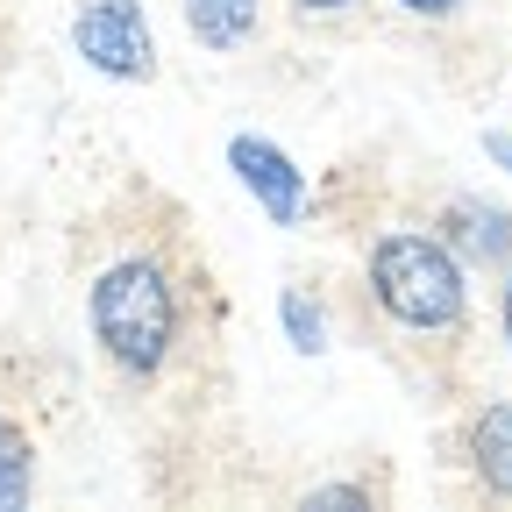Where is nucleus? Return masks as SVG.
<instances>
[{
    "label": "nucleus",
    "mask_w": 512,
    "mask_h": 512,
    "mask_svg": "<svg viewBox=\"0 0 512 512\" xmlns=\"http://www.w3.org/2000/svg\"><path fill=\"white\" fill-rule=\"evenodd\" d=\"M285 8H292L299 22H349L363 0H285Z\"/></svg>",
    "instance_id": "obj_12"
},
{
    "label": "nucleus",
    "mask_w": 512,
    "mask_h": 512,
    "mask_svg": "<svg viewBox=\"0 0 512 512\" xmlns=\"http://www.w3.org/2000/svg\"><path fill=\"white\" fill-rule=\"evenodd\" d=\"M178 22L200 50L228 57V50H249L264 36V0H178Z\"/></svg>",
    "instance_id": "obj_7"
},
{
    "label": "nucleus",
    "mask_w": 512,
    "mask_h": 512,
    "mask_svg": "<svg viewBox=\"0 0 512 512\" xmlns=\"http://www.w3.org/2000/svg\"><path fill=\"white\" fill-rule=\"evenodd\" d=\"M86 335L121 384H164L192 342V292L164 249H121L86 285Z\"/></svg>",
    "instance_id": "obj_1"
},
{
    "label": "nucleus",
    "mask_w": 512,
    "mask_h": 512,
    "mask_svg": "<svg viewBox=\"0 0 512 512\" xmlns=\"http://www.w3.org/2000/svg\"><path fill=\"white\" fill-rule=\"evenodd\" d=\"M498 349L512 356V264L498 271Z\"/></svg>",
    "instance_id": "obj_13"
},
{
    "label": "nucleus",
    "mask_w": 512,
    "mask_h": 512,
    "mask_svg": "<svg viewBox=\"0 0 512 512\" xmlns=\"http://www.w3.org/2000/svg\"><path fill=\"white\" fill-rule=\"evenodd\" d=\"M29 498H36V448L8 413H0V512H15Z\"/></svg>",
    "instance_id": "obj_9"
},
{
    "label": "nucleus",
    "mask_w": 512,
    "mask_h": 512,
    "mask_svg": "<svg viewBox=\"0 0 512 512\" xmlns=\"http://www.w3.org/2000/svg\"><path fill=\"white\" fill-rule=\"evenodd\" d=\"M72 50L86 57V72H100L114 86H150L157 79V29H150L143 0H79Z\"/></svg>",
    "instance_id": "obj_3"
},
{
    "label": "nucleus",
    "mask_w": 512,
    "mask_h": 512,
    "mask_svg": "<svg viewBox=\"0 0 512 512\" xmlns=\"http://www.w3.org/2000/svg\"><path fill=\"white\" fill-rule=\"evenodd\" d=\"M463 470L484 498L512 505V399H484L463 420Z\"/></svg>",
    "instance_id": "obj_6"
},
{
    "label": "nucleus",
    "mask_w": 512,
    "mask_h": 512,
    "mask_svg": "<svg viewBox=\"0 0 512 512\" xmlns=\"http://www.w3.org/2000/svg\"><path fill=\"white\" fill-rule=\"evenodd\" d=\"M392 15H406V22H427V29H441V22H456L470 0H384Z\"/></svg>",
    "instance_id": "obj_11"
},
{
    "label": "nucleus",
    "mask_w": 512,
    "mask_h": 512,
    "mask_svg": "<svg viewBox=\"0 0 512 512\" xmlns=\"http://www.w3.org/2000/svg\"><path fill=\"white\" fill-rule=\"evenodd\" d=\"M370 498H377V491H370V484H349V477H335V484H306V491H299L306 512H320V505H370Z\"/></svg>",
    "instance_id": "obj_10"
},
{
    "label": "nucleus",
    "mask_w": 512,
    "mask_h": 512,
    "mask_svg": "<svg viewBox=\"0 0 512 512\" xmlns=\"http://www.w3.org/2000/svg\"><path fill=\"white\" fill-rule=\"evenodd\" d=\"M484 157H491L498 171H512V128H484Z\"/></svg>",
    "instance_id": "obj_14"
},
{
    "label": "nucleus",
    "mask_w": 512,
    "mask_h": 512,
    "mask_svg": "<svg viewBox=\"0 0 512 512\" xmlns=\"http://www.w3.org/2000/svg\"><path fill=\"white\" fill-rule=\"evenodd\" d=\"M278 328H285L292 356H320V349H328V335H335V306H328V292L285 285V292H278Z\"/></svg>",
    "instance_id": "obj_8"
},
{
    "label": "nucleus",
    "mask_w": 512,
    "mask_h": 512,
    "mask_svg": "<svg viewBox=\"0 0 512 512\" xmlns=\"http://www.w3.org/2000/svg\"><path fill=\"white\" fill-rule=\"evenodd\" d=\"M477 271L448 249L441 228H377L356 256V285L370 299V313L384 328H399L413 342H456L470 335V313H477Z\"/></svg>",
    "instance_id": "obj_2"
},
{
    "label": "nucleus",
    "mask_w": 512,
    "mask_h": 512,
    "mask_svg": "<svg viewBox=\"0 0 512 512\" xmlns=\"http://www.w3.org/2000/svg\"><path fill=\"white\" fill-rule=\"evenodd\" d=\"M434 228L448 235V249H456L470 271H491L498 278L512 264V207L484 200V192H456V200H441Z\"/></svg>",
    "instance_id": "obj_5"
},
{
    "label": "nucleus",
    "mask_w": 512,
    "mask_h": 512,
    "mask_svg": "<svg viewBox=\"0 0 512 512\" xmlns=\"http://www.w3.org/2000/svg\"><path fill=\"white\" fill-rule=\"evenodd\" d=\"M228 178L249 192V207L264 214L271 228H306L313 221V178L299 171V157L264 136V128H242V136H228Z\"/></svg>",
    "instance_id": "obj_4"
}]
</instances>
